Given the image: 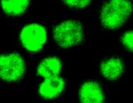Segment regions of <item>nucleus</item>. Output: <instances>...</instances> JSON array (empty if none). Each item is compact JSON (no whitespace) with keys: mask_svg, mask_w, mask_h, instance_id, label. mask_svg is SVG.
Instances as JSON below:
<instances>
[{"mask_svg":"<svg viewBox=\"0 0 133 103\" xmlns=\"http://www.w3.org/2000/svg\"><path fill=\"white\" fill-rule=\"evenodd\" d=\"M92 29L87 17L62 13L50 23L52 48L68 53L87 47L92 38Z\"/></svg>","mask_w":133,"mask_h":103,"instance_id":"obj_1","label":"nucleus"},{"mask_svg":"<svg viewBox=\"0 0 133 103\" xmlns=\"http://www.w3.org/2000/svg\"><path fill=\"white\" fill-rule=\"evenodd\" d=\"M13 38L16 46L27 55H40L52 48L50 24L36 16L15 25Z\"/></svg>","mask_w":133,"mask_h":103,"instance_id":"obj_2","label":"nucleus"},{"mask_svg":"<svg viewBox=\"0 0 133 103\" xmlns=\"http://www.w3.org/2000/svg\"><path fill=\"white\" fill-rule=\"evenodd\" d=\"M133 16V0H99L92 12V23L101 34L116 36Z\"/></svg>","mask_w":133,"mask_h":103,"instance_id":"obj_3","label":"nucleus"},{"mask_svg":"<svg viewBox=\"0 0 133 103\" xmlns=\"http://www.w3.org/2000/svg\"><path fill=\"white\" fill-rule=\"evenodd\" d=\"M25 55L15 45L0 49V81L11 84L24 79L28 70Z\"/></svg>","mask_w":133,"mask_h":103,"instance_id":"obj_4","label":"nucleus"},{"mask_svg":"<svg viewBox=\"0 0 133 103\" xmlns=\"http://www.w3.org/2000/svg\"><path fill=\"white\" fill-rule=\"evenodd\" d=\"M38 0H0L3 23L16 25L35 14Z\"/></svg>","mask_w":133,"mask_h":103,"instance_id":"obj_5","label":"nucleus"},{"mask_svg":"<svg viewBox=\"0 0 133 103\" xmlns=\"http://www.w3.org/2000/svg\"><path fill=\"white\" fill-rule=\"evenodd\" d=\"M125 70L124 60L116 53L107 54L99 62L98 71L100 76L110 83L119 80L124 75Z\"/></svg>","mask_w":133,"mask_h":103,"instance_id":"obj_6","label":"nucleus"},{"mask_svg":"<svg viewBox=\"0 0 133 103\" xmlns=\"http://www.w3.org/2000/svg\"><path fill=\"white\" fill-rule=\"evenodd\" d=\"M67 84V80L62 75L43 79L38 84L36 93L44 101H55L64 93Z\"/></svg>","mask_w":133,"mask_h":103,"instance_id":"obj_7","label":"nucleus"},{"mask_svg":"<svg viewBox=\"0 0 133 103\" xmlns=\"http://www.w3.org/2000/svg\"><path fill=\"white\" fill-rule=\"evenodd\" d=\"M64 61L57 53H49L42 57L35 67V75L40 79L62 75Z\"/></svg>","mask_w":133,"mask_h":103,"instance_id":"obj_8","label":"nucleus"},{"mask_svg":"<svg viewBox=\"0 0 133 103\" xmlns=\"http://www.w3.org/2000/svg\"><path fill=\"white\" fill-rule=\"evenodd\" d=\"M79 103H106L107 96L102 84L96 79L84 80L77 90Z\"/></svg>","mask_w":133,"mask_h":103,"instance_id":"obj_9","label":"nucleus"},{"mask_svg":"<svg viewBox=\"0 0 133 103\" xmlns=\"http://www.w3.org/2000/svg\"><path fill=\"white\" fill-rule=\"evenodd\" d=\"M99 0H56L63 12L88 17L92 14Z\"/></svg>","mask_w":133,"mask_h":103,"instance_id":"obj_10","label":"nucleus"},{"mask_svg":"<svg viewBox=\"0 0 133 103\" xmlns=\"http://www.w3.org/2000/svg\"><path fill=\"white\" fill-rule=\"evenodd\" d=\"M115 42L126 52L133 54V28L123 29L117 35Z\"/></svg>","mask_w":133,"mask_h":103,"instance_id":"obj_11","label":"nucleus"},{"mask_svg":"<svg viewBox=\"0 0 133 103\" xmlns=\"http://www.w3.org/2000/svg\"><path fill=\"white\" fill-rule=\"evenodd\" d=\"M2 24V20L1 19V17H0V27H1V25Z\"/></svg>","mask_w":133,"mask_h":103,"instance_id":"obj_12","label":"nucleus"}]
</instances>
